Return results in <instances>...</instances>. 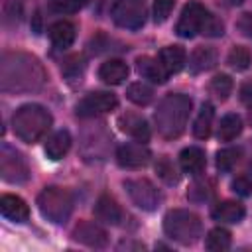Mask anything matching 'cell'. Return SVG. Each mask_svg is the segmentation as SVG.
Masks as SVG:
<instances>
[{"label":"cell","mask_w":252,"mask_h":252,"mask_svg":"<svg viewBox=\"0 0 252 252\" xmlns=\"http://www.w3.org/2000/svg\"><path fill=\"white\" fill-rule=\"evenodd\" d=\"M152 154L146 146L142 144H122L118 150H116V161L120 167H126V169H140L144 165H148Z\"/></svg>","instance_id":"obj_11"},{"label":"cell","mask_w":252,"mask_h":252,"mask_svg":"<svg viewBox=\"0 0 252 252\" xmlns=\"http://www.w3.org/2000/svg\"><path fill=\"white\" fill-rule=\"evenodd\" d=\"M240 154H242L240 148H224V150H220L217 154V167L220 171H230L236 165V161L240 159Z\"/></svg>","instance_id":"obj_28"},{"label":"cell","mask_w":252,"mask_h":252,"mask_svg":"<svg viewBox=\"0 0 252 252\" xmlns=\"http://www.w3.org/2000/svg\"><path fill=\"white\" fill-rule=\"evenodd\" d=\"M0 211L6 219H10L14 222H24L30 217V207L18 195H8V193L2 195L0 197Z\"/></svg>","instance_id":"obj_13"},{"label":"cell","mask_w":252,"mask_h":252,"mask_svg":"<svg viewBox=\"0 0 252 252\" xmlns=\"http://www.w3.org/2000/svg\"><path fill=\"white\" fill-rule=\"evenodd\" d=\"M49 37H51L55 47L65 49V47H69L75 41V26L71 22H67V20H59V22L51 24Z\"/></svg>","instance_id":"obj_20"},{"label":"cell","mask_w":252,"mask_h":252,"mask_svg":"<svg viewBox=\"0 0 252 252\" xmlns=\"http://www.w3.org/2000/svg\"><path fill=\"white\" fill-rule=\"evenodd\" d=\"M179 163H181V167H183L185 173L199 175V173H203V169L207 165V158H205V152L201 148L189 146V148H185L179 154Z\"/></svg>","instance_id":"obj_17"},{"label":"cell","mask_w":252,"mask_h":252,"mask_svg":"<svg viewBox=\"0 0 252 252\" xmlns=\"http://www.w3.org/2000/svg\"><path fill=\"white\" fill-rule=\"evenodd\" d=\"M37 207L51 222H65L73 213V197L63 187H45L37 195Z\"/></svg>","instance_id":"obj_5"},{"label":"cell","mask_w":252,"mask_h":252,"mask_svg":"<svg viewBox=\"0 0 252 252\" xmlns=\"http://www.w3.org/2000/svg\"><path fill=\"white\" fill-rule=\"evenodd\" d=\"M191 106H193V102L185 94H173L171 93L165 98H161V102L158 104V110L154 114L158 134L165 140L177 138L187 126Z\"/></svg>","instance_id":"obj_2"},{"label":"cell","mask_w":252,"mask_h":252,"mask_svg":"<svg viewBox=\"0 0 252 252\" xmlns=\"http://www.w3.org/2000/svg\"><path fill=\"white\" fill-rule=\"evenodd\" d=\"M211 91L217 98L220 100H226L228 94L232 93V79L228 75H217L213 81H211Z\"/></svg>","instance_id":"obj_31"},{"label":"cell","mask_w":252,"mask_h":252,"mask_svg":"<svg viewBox=\"0 0 252 252\" xmlns=\"http://www.w3.org/2000/svg\"><path fill=\"white\" fill-rule=\"evenodd\" d=\"M248 122H250V126H252V106H250V110H248Z\"/></svg>","instance_id":"obj_39"},{"label":"cell","mask_w":252,"mask_h":252,"mask_svg":"<svg viewBox=\"0 0 252 252\" xmlns=\"http://www.w3.org/2000/svg\"><path fill=\"white\" fill-rule=\"evenodd\" d=\"M128 65L122 61V59H108L100 65L98 69V77L106 83V85H120L128 79Z\"/></svg>","instance_id":"obj_16"},{"label":"cell","mask_w":252,"mask_h":252,"mask_svg":"<svg viewBox=\"0 0 252 252\" xmlns=\"http://www.w3.org/2000/svg\"><path fill=\"white\" fill-rule=\"evenodd\" d=\"M118 126H120L122 132L130 134L132 138H136L140 142H144V140L150 138V126H148V122L140 114H134V112L120 114L118 116Z\"/></svg>","instance_id":"obj_14"},{"label":"cell","mask_w":252,"mask_h":252,"mask_svg":"<svg viewBox=\"0 0 252 252\" xmlns=\"http://www.w3.org/2000/svg\"><path fill=\"white\" fill-rule=\"evenodd\" d=\"M238 26H240V30H242L244 35L252 37V14H244L242 20L238 22Z\"/></svg>","instance_id":"obj_37"},{"label":"cell","mask_w":252,"mask_h":252,"mask_svg":"<svg viewBox=\"0 0 252 252\" xmlns=\"http://www.w3.org/2000/svg\"><path fill=\"white\" fill-rule=\"evenodd\" d=\"M187 197L191 199V201H205V199H211L213 197V185L211 183H195L191 189H189V193H187Z\"/></svg>","instance_id":"obj_33"},{"label":"cell","mask_w":252,"mask_h":252,"mask_svg":"<svg viewBox=\"0 0 252 252\" xmlns=\"http://www.w3.org/2000/svg\"><path fill=\"white\" fill-rule=\"evenodd\" d=\"M209 16L211 14L207 12V8L203 4H199V2L185 4V8L181 10V16L177 20V26H175L177 35H181V37H193L197 33H203Z\"/></svg>","instance_id":"obj_7"},{"label":"cell","mask_w":252,"mask_h":252,"mask_svg":"<svg viewBox=\"0 0 252 252\" xmlns=\"http://www.w3.org/2000/svg\"><path fill=\"white\" fill-rule=\"evenodd\" d=\"M94 217L106 224H118L122 220V209L110 195H100L94 205Z\"/></svg>","instance_id":"obj_15"},{"label":"cell","mask_w":252,"mask_h":252,"mask_svg":"<svg viewBox=\"0 0 252 252\" xmlns=\"http://www.w3.org/2000/svg\"><path fill=\"white\" fill-rule=\"evenodd\" d=\"M116 106H118L116 94L106 93V91H96V93H91V94H87L85 98L79 100L77 114L81 118H93V116L106 114V112L114 110Z\"/></svg>","instance_id":"obj_10"},{"label":"cell","mask_w":252,"mask_h":252,"mask_svg":"<svg viewBox=\"0 0 252 252\" xmlns=\"http://www.w3.org/2000/svg\"><path fill=\"white\" fill-rule=\"evenodd\" d=\"M73 238L91 248H104L108 242L106 230L93 220H81L73 230Z\"/></svg>","instance_id":"obj_12"},{"label":"cell","mask_w":252,"mask_h":252,"mask_svg":"<svg viewBox=\"0 0 252 252\" xmlns=\"http://www.w3.org/2000/svg\"><path fill=\"white\" fill-rule=\"evenodd\" d=\"M240 132H242V120H240L238 114H226V116H222V120L219 124V140L230 142Z\"/></svg>","instance_id":"obj_25"},{"label":"cell","mask_w":252,"mask_h":252,"mask_svg":"<svg viewBox=\"0 0 252 252\" xmlns=\"http://www.w3.org/2000/svg\"><path fill=\"white\" fill-rule=\"evenodd\" d=\"M51 114L41 104H24L12 116L14 134L26 144L39 142L51 128Z\"/></svg>","instance_id":"obj_3"},{"label":"cell","mask_w":252,"mask_h":252,"mask_svg":"<svg viewBox=\"0 0 252 252\" xmlns=\"http://www.w3.org/2000/svg\"><path fill=\"white\" fill-rule=\"evenodd\" d=\"M203 33H207V35H222V33H224V26H222V22L217 20L215 16H209Z\"/></svg>","instance_id":"obj_36"},{"label":"cell","mask_w":252,"mask_h":252,"mask_svg":"<svg viewBox=\"0 0 252 252\" xmlns=\"http://www.w3.org/2000/svg\"><path fill=\"white\" fill-rule=\"evenodd\" d=\"M159 63L163 65V69L171 75V73H179L185 65V59H187V53L181 45H167L159 51L158 55Z\"/></svg>","instance_id":"obj_18"},{"label":"cell","mask_w":252,"mask_h":252,"mask_svg":"<svg viewBox=\"0 0 252 252\" xmlns=\"http://www.w3.org/2000/svg\"><path fill=\"white\" fill-rule=\"evenodd\" d=\"M110 16L116 26L138 30L146 22V0H116L110 8Z\"/></svg>","instance_id":"obj_6"},{"label":"cell","mask_w":252,"mask_h":252,"mask_svg":"<svg viewBox=\"0 0 252 252\" xmlns=\"http://www.w3.org/2000/svg\"><path fill=\"white\" fill-rule=\"evenodd\" d=\"M87 2L89 0H55V8L57 12H63V14H75L83 6H87Z\"/></svg>","instance_id":"obj_34"},{"label":"cell","mask_w":252,"mask_h":252,"mask_svg":"<svg viewBox=\"0 0 252 252\" xmlns=\"http://www.w3.org/2000/svg\"><path fill=\"white\" fill-rule=\"evenodd\" d=\"M69 148H71V134L67 130L55 132L45 142V154H47L49 159H61L69 152Z\"/></svg>","instance_id":"obj_21"},{"label":"cell","mask_w":252,"mask_h":252,"mask_svg":"<svg viewBox=\"0 0 252 252\" xmlns=\"http://www.w3.org/2000/svg\"><path fill=\"white\" fill-rule=\"evenodd\" d=\"M215 63H217V51L213 47H197L189 59V67L193 73L209 71L215 67Z\"/></svg>","instance_id":"obj_23"},{"label":"cell","mask_w":252,"mask_h":252,"mask_svg":"<svg viewBox=\"0 0 252 252\" xmlns=\"http://www.w3.org/2000/svg\"><path fill=\"white\" fill-rule=\"evenodd\" d=\"M173 6H175V0H156V2H154V20H156L158 24L165 22L167 16L171 14Z\"/></svg>","instance_id":"obj_32"},{"label":"cell","mask_w":252,"mask_h":252,"mask_svg":"<svg viewBox=\"0 0 252 252\" xmlns=\"http://www.w3.org/2000/svg\"><path fill=\"white\" fill-rule=\"evenodd\" d=\"M0 81L4 91H37L45 81V71L33 55L6 53L0 65Z\"/></svg>","instance_id":"obj_1"},{"label":"cell","mask_w":252,"mask_h":252,"mask_svg":"<svg viewBox=\"0 0 252 252\" xmlns=\"http://www.w3.org/2000/svg\"><path fill=\"white\" fill-rule=\"evenodd\" d=\"M226 61H228V65H230L232 69L244 71V69H248V65H250V51H248L246 47H242V45H234V47L230 49Z\"/></svg>","instance_id":"obj_29"},{"label":"cell","mask_w":252,"mask_h":252,"mask_svg":"<svg viewBox=\"0 0 252 252\" xmlns=\"http://www.w3.org/2000/svg\"><path fill=\"white\" fill-rule=\"evenodd\" d=\"M136 71H138V75H142L144 79H150L152 83H165V79L169 75L163 69V65L159 63V59H152V57H138Z\"/></svg>","instance_id":"obj_19"},{"label":"cell","mask_w":252,"mask_h":252,"mask_svg":"<svg viewBox=\"0 0 252 252\" xmlns=\"http://www.w3.org/2000/svg\"><path fill=\"white\" fill-rule=\"evenodd\" d=\"M163 230L171 240L189 246L199 240L203 224L195 213L185 209H173L163 217Z\"/></svg>","instance_id":"obj_4"},{"label":"cell","mask_w":252,"mask_h":252,"mask_svg":"<svg viewBox=\"0 0 252 252\" xmlns=\"http://www.w3.org/2000/svg\"><path fill=\"white\" fill-rule=\"evenodd\" d=\"M232 191L238 193V195H242V197H248V195H252V181L248 177L240 175V177H236L232 181Z\"/></svg>","instance_id":"obj_35"},{"label":"cell","mask_w":252,"mask_h":252,"mask_svg":"<svg viewBox=\"0 0 252 252\" xmlns=\"http://www.w3.org/2000/svg\"><path fill=\"white\" fill-rule=\"evenodd\" d=\"M0 175L8 183H24L30 177L26 159L10 146H2L0 150Z\"/></svg>","instance_id":"obj_8"},{"label":"cell","mask_w":252,"mask_h":252,"mask_svg":"<svg viewBox=\"0 0 252 252\" xmlns=\"http://www.w3.org/2000/svg\"><path fill=\"white\" fill-rule=\"evenodd\" d=\"M126 96L138 104V106H146L154 100V91L152 87H148L146 83H132L128 89H126Z\"/></svg>","instance_id":"obj_26"},{"label":"cell","mask_w":252,"mask_h":252,"mask_svg":"<svg viewBox=\"0 0 252 252\" xmlns=\"http://www.w3.org/2000/svg\"><path fill=\"white\" fill-rule=\"evenodd\" d=\"M240 98L244 102H250L252 100V81H246L242 87H240Z\"/></svg>","instance_id":"obj_38"},{"label":"cell","mask_w":252,"mask_h":252,"mask_svg":"<svg viewBox=\"0 0 252 252\" xmlns=\"http://www.w3.org/2000/svg\"><path fill=\"white\" fill-rule=\"evenodd\" d=\"M156 171H158V175H159L167 185L179 183V173H177L175 165H173L167 158H159V159H158V163H156Z\"/></svg>","instance_id":"obj_30"},{"label":"cell","mask_w":252,"mask_h":252,"mask_svg":"<svg viewBox=\"0 0 252 252\" xmlns=\"http://www.w3.org/2000/svg\"><path fill=\"white\" fill-rule=\"evenodd\" d=\"M205 246L213 252H220V250H226L230 246V232L226 228H213L209 234H207V240H205Z\"/></svg>","instance_id":"obj_27"},{"label":"cell","mask_w":252,"mask_h":252,"mask_svg":"<svg viewBox=\"0 0 252 252\" xmlns=\"http://www.w3.org/2000/svg\"><path fill=\"white\" fill-rule=\"evenodd\" d=\"M244 217V207L236 201H222L213 209V219L222 222H240Z\"/></svg>","instance_id":"obj_24"},{"label":"cell","mask_w":252,"mask_h":252,"mask_svg":"<svg viewBox=\"0 0 252 252\" xmlns=\"http://www.w3.org/2000/svg\"><path fill=\"white\" fill-rule=\"evenodd\" d=\"M213 118H215V108L211 102H203L201 106V112L197 114L195 118V124H193V134L195 138L199 140H207L211 136V130H213Z\"/></svg>","instance_id":"obj_22"},{"label":"cell","mask_w":252,"mask_h":252,"mask_svg":"<svg viewBox=\"0 0 252 252\" xmlns=\"http://www.w3.org/2000/svg\"><path fill=\"white\" fill-rule=\"evenodd\" d=\"M132 203L142 211H154L161 203V193L150 179H128L124 183Z\"/></svg>","instance_id":"obj_9"}]
</instances>
